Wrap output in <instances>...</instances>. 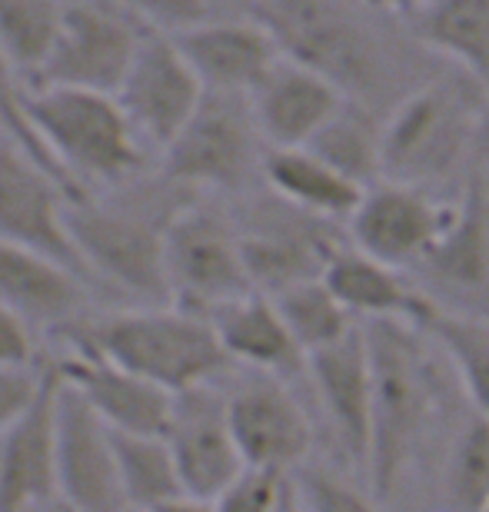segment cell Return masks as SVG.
I'll use <instances>...</instances> for the list:
<instances>
[{
  "mask_svg": "<svg viewBox=\"0 0 489 512\" xmlns=\"http://www.w3.org/2000/svg\"><path fill=\"white\" fill-rule=\"evenodd\" d=\"M250 17L277 40L287 60L317 70L356 104L386 117L423 84L406 77V60L430 54L410 37L393 40L366 7L346 0H247Z\"/></svg>",
  "mask_w": 489,
  "mask_h": 512,
  "instance_id": "cell-1",
  "label": "cell"
},
{
  "mask_svg": "<svg viewBox=\"0 0 489 512\" xmlns=\"http://www.w3.org/2000/svg\"><path fill=\"white\" fill-rule=\"evenodd\" d=\"M200 193L170 180L160 167L67 203V230L90 283L140 306L170 303L167 230Z\"/></svg>",
  "mask_w": 489,
  "mask_h": 512,
  "instance_id": "cell-2",
  "label": "cell"
},
{
  "mask_svg": "<svg viewBox=\"0 0 489 512\" xmlns=\"http://www.w3.org/2000/svg\"><path fill=\"white\" fill-rule=\"evenodd\" d=\"M373 363V439L370 479L373 496L386 503L400 493L423 439L430 436L440 409V363L436 343L416 323L373 320L363 323Z\"/></svg>",
  "mask_w": 489,
  "mask_h": 512,
  "instance_id": "cell-3",
  "label": "cell"
},
{
  "mask_svg": "<svg viewBox=\"0 0 489 512\" xmlns=\"http://www.w3.org/2000/svg\"><path fill=\"white\" fill-rule=\"evenodd\" d=\"M486 137L489 94L463 70H436L383 117V180L433 193L470 170Z\"/></svg>",
  "mask_w": 489,
  "mask_h": 512,
  "instance_id": "cell-4",
  "label": "cell"
},
{
  "mask_svg": "<svg viewBox=\"0 0 489 512\" xmlns=\"http://www.w3.org/2000/svg\"><path fill=\"white\" fill-rule=\"evenodd\" d=\"M70 350H87L144 376L167 393L217 383L233 370L207 316L163 306H130L100 316H77L60 326Z\"/></svg>",
  "mask_w": 489,
  "mask_h": 512,
  "instance_id": "cell-5",
  "label": "cell"
},
{
  "mask_svg": "<svg viewBox=\"0 0 489 512\" xmlns=\"http://www.w3.org/2000/svg\"><path fill=\"white\" fill-rule=\"evenodd\" d=\"M30 120L77 197L114 190L150 170V147L137 137L114 94L34 87Z\"/></svg>",
  "mask_w": 489,
  "mask_h": 512,
  "instance_id": "cell-6",
  "label": "cell"
},
{
  "mask_svg": "<svg viewBox=\"0 0 489 512\" xmlns=\"http://www.w3.org/2000/svg\"><path fill=\"white\" fill-rule=\"evenodd\" d=\"M267 150L250 97L207 94L190 124L160 153L157 167L197 193H243L253 180H263Z\"/></svg>",
  "mask_w": 489,
  "mask_h": 512,
  "instance_id": "cell-7",
  "label": "cell"
},
{
  "mask_svg": "<svg viewBox=\"0 0 489 512\" xmlns=\"http://www.w3.org/2000/svg\"><path fill=\"white\" fill-rule=\"evenodd\" d=\"M163 266H167L170 303L207 320L223 306L257 293L243 260L233 213L210 207L200 197L173 217Z\"/></svg>",
  "mask_w": 489,
  "mask_h": 512,
  "instance_id": "cell-8",
  "label": "cell"
},
{
  "mask_svg": "<svg viewBox=\"0 0 489 512\" xmlns=\"http://www.w3.org/2000/svg\"><path fill=\"white\" fill-rule=\"evenodd\" d=\"M150 34L110 0H64L57 44L30 84L117 94Z\"/></svg>",
  "mask_w": 489,
  "mask_h": 512,
  "instance_id": "cell-9",
  "label": "cell"
},
{
  "mask_svg": "<svg viewBox=\"0 0 489 512\" xmlns=\"http://www.w3.org/2000/svg\"><path fill=\"white\" fill-rule=\"evenodd\" d=\"M243 260H247L253 290L280 296L290 286L320 280L326 263L343 247L333 220H320L313 213L290 207L287 200L253 197L237 217Z\"/></svg>",
  "mask_w": 489,
  "mask_h": 512,
  "instance_id": "cell-10",
  "label": "cell"
},
{
  "mask_svg": "<svg viewBox=\"0 0 489 512\" xmlns=\"http://www.w3.org/2000/svg\"><path fill=\"white\" fill-rule=\"evenodd\" d=\"M227 413L247 469L293 476L307 466L313 423L287 380L243 370L227 389Z\"/></svg>",
  "mask_w": 489,
  "mask_h": 512,
  "instance_id": "cell-11",
  "label": "cell"
},
{
  "mask_svg": "<svg viewBox=\"0 0 489 512\" xmlns=\"http://www.w3.org/2000/svg\"><path fill=\"white\" fill-rule=\"evenodd\" d=\"M453 210L456 203H440L430 190L380 180L346 220V237L366 256L413 273L450 230Z\"/></svg>",
  "mask_w": 489,
  "mask_h": 512,
  "instance_id": "cell-12",
  "label": "cell"
},
{
  "mask_svg": "<svg viewBox=\"0 0 489 512\" xmlns=\"http://www.w3.org/2000/svg\"><path fill=\"white\" fill-rule=\"evenodd\" d=\"M74 200L54 173L44 170L17 143H0V240L77 270L90 283L84 260L67 230V203ZM94 286V283H90Z\"/></svg>",
  "mask_w": 489,
  "mask_h": 512,
  "instance_id": "cell-13",
  "label": "cell"
},
{
  "mask_svg": "<svg viewBox=\"0 0 489 512\" xmlns=\"http://www.w3.org/2000/svg\"><path fill=\"white\" fill-rule=\"evenodd\" d=\"M163 439L177 463L183 496L213 503L223 489L247 473V463L233 439L227 389L217 383L193 386L173 396L170 426Z\"/></svg>",
  "mask_w": 489,
  "mask_h": 512,
  "instance_id": "cell-14",
  "label": "cell"
},
{
  "mask_svg": "<svg viewBox=\"0 0 489 512\" xmlns=\"http://www.w3.org/2000/svg\"><path fill=\"white\" fill-rule=\"evenodd\" d=\"M114 97L134 124L137 137L160 157L190 124L207 90L180 54L177 40L170 34H150Z\"/></svg>",
  "mask_w": 489,
  "mask_h": 512,
  "instance_id": "cell-15",
  "label": "cell"
},
{
  "mask_svg": "<svg viewBox=\"0 0 489 512\" xmlns=\"http://www.w3.org/2000/svg\"><path fill=\"white\" fill-rule=\"evenodd\" d=\"M413 273L430 283L426 296L436 306L489 316V193L480 177L466 180L450 230Z\"/></svg>",
  "mask_w": 489,
  "mask_h": 512,
  "instance_id": "cell-16",
  "label": "cell"
},
{
  "mask_svg": "<svg viewBox=\"0 0 489 512\" xmlns=\"http://www.w3.org/2000/svg\"><path fill=\"white\" fill-rule=\"evenodd\" d=\"M57 496L77 512H127L110 426L60 380Z\"/></svg>",
  "mask_w": 489,
  "mask_h": 512,
  "instance_id": "cell-17",
  "label": "cell"
},
{
  "mask_svg": "<svg viewBox=\"0 0 489 512\" xmlns=\"http://www.w3.org/2000/svg\"><path fill=\"white\" fill-rule=\"evenodd\" d=\"M307 383L317 393L343 456L366 473L373 439V363L363 323H356L340 343L307 356Z\"/></svg>",
  "mask_w": 489,
  "mask_h": 512,
  "instance_id": "cell-18",
  "label": "cell"
},
{
  "mask_svg": "<svg viewBox=\"0 0 489 512\" xmlns=\"http://www.w3.org/2000/svg\"><path fill=\"white\" fill-rule=\"evenodd\" d=\"M207 94L250 97L283 57L253 17H207L173 34Z\"/></svg>",
  "mask_w": 489,
  "mask_h": 512,
  "instance_id": "cell-19",
  "label": "cell"
},
{
  "mask_svg": "<svg viewBox=\"0 0 489 512\" xmlns=\"http://www.w3.org/2000/svg\"><path fill=\"white\" fill-rule=\"evenodd\" d=\"M57 396L60 373L50 363L34 406L0 436V512L57 499Z\"/></svg>",
  "mask_w": 489,
  "mask_h": 512,
  "instance_id": "cell-20",
  "label": "cell"
},
{
  "mask_svg": "<svg viewBox=\"0 0 489 512\" xmlns=\"http://www.w3.org/2000/svg\"><path fill=\"white\" fill-rule=\"evenodd\" d=\"M64 380L114 433L163 436L170 426L173 393L160 389L144 376L104 360L87 350H70L64 360H54Z\"/></svg>",
  "mask_w": 489,
  "mask_h": 512,
  "instance_id": "cell-21",
  "label": "cell"
},
{
  "mask_svg": "<svg viewBox=\"0 0 489 512\" xmlns=\"http://www.w3.org/2000/svg\"><path fill=\"white\" fill-rule=\"evenodd\" d=\"M343 100L350 97L323 74L280 57L277 67L250 94V110L263 143L270 150H290L310 147L313 137L336 117Z\"/></svg>",
  "mask_w": 489,
  "mask_h": 512,
  "instance_id": "cell-22",
  "label": "cell"
},
{
  "mask_svg": "<svg viewBox=\"0 0 489 512\" xmlns=\"http://www.w3.org/2000/svg\"><path fill=\"white\" fill-rule=\"evenodd\" d=\"M90 283L70 266L0 240V303L30 326H67L84 316Z\"/></svg>",
  "mask_w": 489,
  "mask_h": 512,
  "instance_id": "cell-23",
  "label": "cell"
},
{
  "mask_svg": "<svg viewBox=\"0 0 489 512\" xmlns=\"http://www.w3.org/2000/svg\"><path fill=\"white\" fill-rule=\"evenodd\" d=\"M230 363L240 370L273 373L280 380H307V353L293 340L287 320L267 293H250L210 316Z\"/></svg>",
  "mask_w": 489,
  "mask_h": 512,
  "instance_id": "cell-24",
  "label": "cell"
},
{
  "mask_svg": "<svg viewBox=\"0 0 489 512\" xmlns=\"http://www.w3.org/2000/svg\"><path fill=\"white\" fill-rule=\"evenodd\" d=\"M323 280L356 323H373V320L416 323L433 303L406 276V270L380 263L376 256H366L353 243H343L333 253V260L326 263Z\"/></svg>",
  "mask_w": 489,
  "mask_h": 512,
  "instance_id": "cell-25",
  "label": "cell"
},
{
  "mask_svg": "<svg viewBox=\"0 0 489 512\" xmlns=\"http://www.w3.org/2000/svg\"><path fill=\"white\" fill-rule=\"evenodd\" d=\"M263 187L273 197L287 200L290 207L333 223L350 220L366 193L360 183L333 170L310 147L267 150V157H263Z\"/></svg>",
  "mask_w": 489,
  "mask_h": 512,
  "instance_id": "cell-26",
  "label": "cell"
},
{
  "mask_svg": "<svg viewBox=\"0 0 489 512\" xmlns=\"http://www.w3.org/2000/svg\"><path fill=\"white\" fill-rule=\"evenodd\" d=\"M406 30L423 50L470 74L489 94V0H433Z\"/></svg>",
  "mask_w": 489,
  "mask_h": 512,
  "instance_id": "cell-27",
  "label": "cell"
},
{
  "mask_svg": "<svg viewBox=\"0 0 489 512\" xmlns=\"http://www.w3.org/2000/svg\"><path fill=\"white\" fill-rule=\"evenodd\" d=\"M416 326L440 346L470 406L489 416V316L456 313L430 303V310L416 320Z\"/></svg>",
  "mask_w": 489,
  "mask_h": 512,
  "instance_id": "cell-28",
  "label": "cell"
},
{
  "mask_svg": "<svg viewBox=\"0 0 489 512\" xmlns=\"http://www.w3.org/2000/svg\"><path fill=\"white\" fill-rule=\"evenodd\" d=\"M310 150L370 190L383 180V114L356 100H343L336 117L313 137Z\"/></svg>",
  "mask_w": 489,
  "mask_h": 512,
  "instance_id": "cell-29",
  "label": "cell"
},
{
  "mask_svg": "<svg viewBox=\"0 0 489 512\" xmlns=\"http://www.w3.org/2000/svg\"><path fill=\"white\" fill-rule=\"evenodd\" d=\"M114 453L127 509L150 512L183 496L177 463H173V453L163 436L114 433Z\"/></svg>",
  "mask_w": 489,
  "mask_h": 512,
  "instance_id": "cell-30",
  "label": "cell"
},
{
  "mask_svg": "<svg viewBox=\"0 0 489 512\" xmlns=\"http://www.w3.org/2000/svg\"><path fill=\"white\" fill-rule=\"evenodd\" d=\"M489 499V416L470 406L453 429L443 459L446 512H483Z\"/></svg>",
  "mask_w": 489,
  "mask_h": 512,
  "instance_id": "cell-31",
  "label": "cell"
},
{
  "mask_svg": "<svg viewBox=\"0 0 489 512\" xmlns=\"http://www.w3.org/2000/svg\"><path fill=\"white\" fill-rule=\"evenodd\" d=\"M270 300L277 303V310L283 313V320L290 326L293 340L300 343V350L307 356L340 343L356 326V320L346 313V306L336 300L323 276L320 280L290 286V290H283L280 296H270Z\"/></svg>",
  "mask_w": 489,
  "mask_h": 512,
  "instance_id": "cell-32",
  "label": "cell"
},
{
  "mask_svg": "<svg viewBox=\"0 0 489 512\" xmlns=\"http://www.w3.org/2000/svg\"><path fill=\"white\" fill-rule=\"evenodd\" d=\"M60 20L64 0H0V47L30 80L54 50Z\"/></svg>",
  "mask_w": 489,
  "mask_h": 512,
  "instance_id": "cell-33",
  "label": "cell"
},
{
  "mask_svg": "<svg viewBox=\"0 0 489 512\" xmlns=\"http://www.w3.org/2000/svg\"><path fill=\"white\" fill-rule=\"evenodd\" d=\"M30 94H34L30 77L4 54V47H0V130L7 133L10 143H17L20 150H27L40 167L54 173V177L64 183V190L74 197L64 170L57 167V160L50 157V150L44 147V140H40L34 130V120H30Z\"/></svg>",
  "mask_w": 489,
  "mask_h": 512,
  "instance_id": "cell-34",
  "label": "cell"
},
{
  "mask_svg": "<svg viewBox=\"0 0 489 512\" xmlns=\"http://www.w3.org/2000/svg\"><path fill=\"white\" fill-rule=\"evenodd\" d=\"M293 483H297L310 512H380L376 496L360 493L356 486L343 483L340 476L326 473V469L303 466L293 473Z\"/></svg>",
  "mask_w": 489,
  "mask_h": 512,
  "instance_id": "cell-35",
  "label": "cell"
},
{
  "mask_svg": "<svg viewBox=\"0 0 489 512\" xmlns=\"http://www.w3.org/2000/svg\"><path fill=\"white\" fill-rule=\"evenodd\" d=\"M110 4L127 10L130 17L140 20L154 34H170V37L213 17L210 0H110Z\"/></svg>",
  "mask_w": 489,
  "mask_h": 512,
  "instance_id": "cell-36",
  "label": "cell"
},
{
  "mask_svg": "<svg viewBox=\"0 0 489 512\" xmlns=\"http://www.w3.org/2000/svg\"><path fill=\"white\" fill-rule=\"evenodd\" d=\"M283 483H287V476L247 469L237 483H230L213 499V512H273Z\"/></svg>",
  "mask_w": 489,
  "mask_h": 512,
  "instance_id": "cell-37",
  "label": "cell"
},
{
  "mask_svg": "<svg viewBox=\"0 0 489 512\" xmlns=\"http://www.w3.org/2000/svg\"><path fill=\"white\" fill-rule=\"evenodd\" d=\"M47 366H0V436L34 406Z\"/></svg>",
  "mask_w": 489,
  "mask_h": 512,
  "instance_id": "cell-38",
  "label": "cell"
},
{
  "mask_svg": "<svg viewBox=\"0 0 489 512\" xmlns=\"http://www.w3.org/2000/svg\"><path fill=\"white\" fill-rule=\"evenodd\" d=\"M0 366H37L30 323L4 303H0Z\"/></svg>",
  "mask_w": 489,
  "mask_h": 512,
  "instance_id": "cell-39",
  "label": "cell"
},
{
  "mask_svg": "<svg viewBox=\"0 0 489 512\" xmlns=\"http://www.w3.org/2000/svg\"><path fill=\"white\" fill-rule=\"evenodd\" d=\"M360 7H366L370 14L376 17H386V20H403V24H410L416 14H423L426 7L433 4V0H356Z\"/></svg>",
  "mask_w": 489,
  "mask_h": 512,
  "instance_id": "cell-40",
  "label": "cell"
},
{
  "mask_svg": "<svg viewBox=\"0 0 489 512\" xmlns=\"http://www.w3.org/2000/svg\"><path fill=\"white\" fill-rule=\"evenodd\" d=\"M273 512H310L307 503H303L297 483H293V476H287V483L280 489V499H277V509Z\"/></svg>",
  "mask_w": 489,
  "mask_h": 512,
  "instance_id": "cell-41",
  "label": "cell"
},
{
  "mask_svg": "<svg viewBox=\"0 0 489 512\" xmlns=\"http://www.w3.org/2000/svg\"><path fill=\"white\" fill-rule=\"evenodd\" d=\"M150 512H213V503H207V499H193V496H180V499H170V503H163Z\"/></svg>",
  "mask_w": 489,
  "mask_h": 512,
  "instance_id": "cell-42",
  "label": "cell"
},
{
  "mask_svg": "<svg viewBox=\"0 0 489 512\" xmlns=\"http://www.w3.org/2000/svg\"><path fill=\"white\" fill-rule=\"evenodd\" d=\"M27 512H77L74 506H67L64 499H47V503H40V506H34V509H27Z\"/></svg>",
  "mask_w": 489,
  "mask_h": 512,
  "instance_id": "cell-43",
  "label": "cell"
},
{
  "mask_svg": "<svg viewBox=\"0 0 489 512\" xmlns=\"http://www.w3.org/2000/svg\"><path fill=\"white\" fill-rule=\"evenodd\" d=\"M4 140H7V133H4V130H0V143H4Z\"/></svg>",
  "mask_w": 489,
  "mask_h": 512,
  "instance_id": "cell-44",
  "label": "cell"
},
{
  "mask_svg": "<svg viewBox=\"0 0 489 512\" xmlns=\"http://www.w3.org/2000/svg\"><path fill=\"white\" fill-rule=\"evenodd\" d=\"M483 512H489V499H486V506H483Z\"/></svg>",
  "mask_w": 489,
  "mask_h": 512,
  "instance_id": "cell-45",
  "label": "cell"
}]
</instances>
